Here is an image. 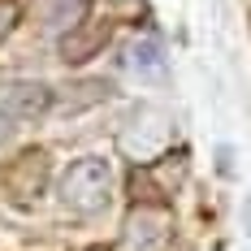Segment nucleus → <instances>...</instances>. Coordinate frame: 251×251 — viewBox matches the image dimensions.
I'll return each mask as SVG.
<instances>
[{"label": "nucleus", "instance_id": "nucleus-1", "mask_svg": "<svg viewBox=\"0 0 251 251\" xmlns=\"http://www.w3.org/2000/svg\"><path fill=\"white\" fill-rule=\"evenodd\" d=\"M108 191H113V169L104 156H78L74 165L61 174V203L74 217H96L108 208Z\"/></svg>", "mask_w": 251, "mask_h": 251}, {"label": "nucleus", "instance_id": "nucleus-2", "mask_svg": "<svg viewBox=\"0 0 251 251\" xmlns=\"http://www.w3.org/2000/svg\"><path fill=\"white\" fill-rule=\"evenodd\" d=\"M117 143H122V151L134 165H151V160H160L169 151V143H174V117L165 108H156V104H143V108H134L126 117Z\"/></svg>", "mask_w": 251, "mask_h": 251}, {"label": "nucleus", "instance_id": "nucleus-3", "mask_svg": "<svg viewBox=\"0 0 251 251\" xmlns=\"http://www.w3.org/2000/svg\"><path fill=\"white\" fill-rule=\"evenodd\" d=\"M169 229H174V212L165 203H134L130 217H126V251H165L169 243Z\"/></svg>", "mask_w": 251, "mask_h": 251}, {"label": "nucleus", "instance_id": "nucleus-4", "mask_svg": "<svg viewBox=\"0 0 251 251\" xmlns=\"http://www.w3.org/2000/svg\"><path fill=\"white\" fill-rule=\"evenodd\" d=\"M0 182H4V191H9L18 203L39 200V195H44V186H48V151H39V148L18 151V156L4 165Z\"/></svg>", "mask_w": 251, "mask_h": 251}, {"label": "nucleus", "instance_id": "nucleus-5", "mask_svg": "<svg viewBox=\"0 0 251 251\" xmlns=\"http://www.w3.org/2000/svg\"><path fill=\"white\" fill-rule=\"evenodd\" d=\"M0 108L13 117V122H35L52 108V91L44 82H30V78H13V82H0Z\"/></svg>", "mask_w": 251, "mask_h": 251}, {"label": "nucleus", "instance_id": "nucleus-6", "mask_svg": "<svg viewBox=\"0 0 251 251\" xmlns=\"http://www.w3.org/2000/svg\"><path fill=\"white\" fill-rule=\"evenodd\" d=\"M91 0H35V22L48 35H70L74 26L87 22Z\"/></svg>", "mask_w": 251, "mask_h": 251}, {"label": "nucleus", "instance_id": "nucleus-7", "mask_svg": "<svg viewBox=\"0 0 251 251\" xmlns=\"http://www.w3.org/2000/svg\"><path fill=\"white\" fill-rule=\"evenodd\" d=\"M104 44H108V22H82V26H74L70 35H61V61H65V65H82V61H91Z\"/></svg>", "mask_w": 251, "mask_h": 251}, {"label": "nucleus", "instance_id": "nucleus-8", "mask_svg": "<svg viewBox=\"0 0 251 251\" xmlns=\"http://www.w3.org/2000/svg\"><path fill=\"white\" fill-rule=\"evenodd\" d=\"M126 65L143 78V82H160V78H165V70H169L165 48H160L156 39H148V35H143V39H134V44L126 48Z\"/></svg>", "mask_w": 251, "mask_h": 251}, {"label": "nucleus", "instance_id": "nucleus-9", "mask_svg": "<svg viewBox=\"0 0 251 251\" xmlns=\"http://www.w3.org/2000/svg\"><path fill=\"white\" fill-rule=\"evenodd\" d=\"M9 134H13V117H9V113H4V108H0V143H4V139H9Z\"/></svg>", "mask_w": 251, "mask_h": 251}, {"label": "nucleus", "instance_id": "nucleus-10", "mask_svg": "<svg viewBox=\"0 0 251 251\" xmlns=\"http://www.w3.org/2000/svg\"><path fill=\"white\" fill-rule=\"evenodd\" d=\"M247 234H251V195H247Z\"/></svg>", "mask_w": 251, "mask_h": 251}, {"label": "nucleus", "instance_id": "nucleus-11", "mask_svg": "<svg viewBox=\"0 0 251 251\" xmlns=\"http://www.w3.org/2000/svg\"><path fill=\"white\" fill-rule=\"evenodd\" d=\"M91 251H104V247H91Z\"/></svg>", "mask_w": 251, "mask_h": 251}]
</instances>
